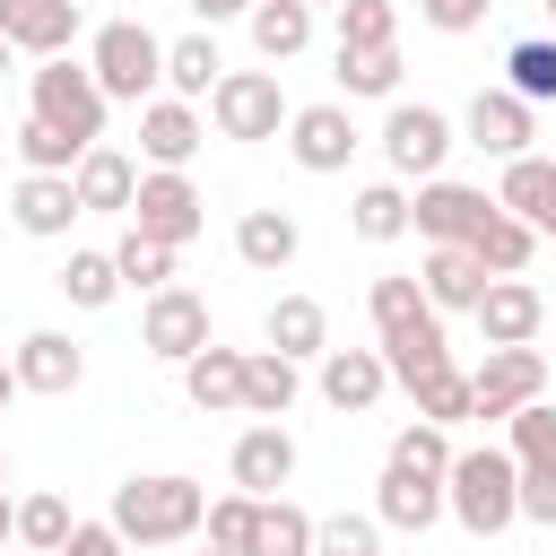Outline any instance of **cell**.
<instances>
[{
	"mask_svg": "<svg viewBox=\"0 0 556 556\" xmlns=\"http://www.w3.org/2000/svg\"><path fill=\"white\" fill-rule=\"evenodd\" d=\"M365 313H374V348H382L391 382H426V374H443V365H452L443 313L426 304V287H417V278H374Z\"/></svg>",
	"mask_w": 556,
	"mask_h": 556,
	"instance_id": "6da1fadb",
	"label": "cell"
},
{
	"mask_svg": "<svg viewBox=\"0 0 556 556\" xmlns=\"http://www.w3.org/2000/svg\"><path fill=\"white\" fill-rule=\"evenodd\" d=\"M130 547H182L200 521H208V495H200V478H182V469H148V478H122L113 486V513H104Z\"/></svg>",
	"mask_w": 556,
	"mask_h": 556,
	"instance_id": "7a4b0ae2",
	"label": "cell"
},
{
	"mask_svg": "<svg viewBox=\"0 0 556 556\" xmlns=\"http://www.w3.org/2000/svg\"><path fill=\"white\" fill-rule=\"evenodd\" d=\"M443 495H452V521H460L469 539H495V530L521 521V460L495 452V443H486V452H452Z\"/></svg>",
	"mask_w": 556,
	"mask_h": 556,
	"instance_id": "3957f363",
	"label": "cell"
},
{
	"mask_svg": "<svg viewBox=\"0 0 556 556\" xmlns=\"http://www.w3.org/2000/svg\"><path fill=\"white\" fill-rule=\"evenodd\" d=\"M104 87H96V70H78L70 52H52L43 70H35V122H52L70 148H96L104 139Z\"/></svg>",
	"mask_w": 556,
	"mask_h": 556,
	"instance_id": "277c9868",
	"label": "cell"
},
{
	"mask_svg": "<svg viewBox=\"0 0 556 556\" xmlns=\"http://www.w3.org/2000/svg\"><path fill=\"white\" fill-rule=\"evenodd\" d=\"M87 70H96V87H104L113 104H148V96L165 87V43H156L148 26H130V17H113V26L96 35Z\"/></svg>",
	"mask_w": 556,
	"mask_h": 556,
	"instance_id": "5b68a950",
	"label": "cell"
},
{
	"mask_svg": "<svg viewBox=\"0 0 556 556\" xmlns=\"http://www.w3.org/2000/svg\"><path fill=\"white\" fill-rule=\"evenodd\" d=\"M287 113H295V104L278 96L269 70H226V78L208 87V122H217V139H278Z\"/></svg>",
	"mask_w": 556,
	"mask_h": 556,
	"instance_id": "8992f818",
	"label": "cell"
},
{
	"mask_svg": "<svg viewBox=\"0 0 556 556\" xmlns=\"http://www.w3.org/2000/svg\"><path fill=\"white\" fill-rule=\"evenodd\" d=\"M130 226L182 252V243L208 226V200H200V182H191L182 165H156V174H139V191H130Z\"/></svg>",
	"mask_w": 556,
	"mask_h": 556,
	"instance_id": "52a82bcc",
	"label": "cell"
},
{
	"mask_svg": "<svg viewBox=\"0 0 556 556\" xmlns=\"http://www.w3.org/2000/svg\"><path fill=\"white\" fill-rule=\"evenodd\" d=\"M469 417H513L530 400H547V356L539 348H486V365L469 374Z\"/></svg>",
	"mask_w": 556,
	"mask_h": 556,
	"instance_id": "ba28073f",
	"label": "cell"
},
{
	"mask_svg": "<svg viewBox=\"0 0 556 556\" xmlns=\"http://www.w3.org/2000/svg\"><path fill=\"white\" fill-rule=\"evenodd\" d=\"M139 348L165 356V365L200 356V348H208V295H191V287H156L148 313H139Z\"/></svg>",
	"mask_w": 556,
	"mask_h": 556,
	"instance_id": "9c48e42d",
	"label": "cell"
},
{
	"mask_svg": "<svg viewBox=\"0 0 556 556\" xmlns=\"http://www.w3.org/2000/svg\"><path fill=\"white\" fill-rule=\"evenodd\" d=\"M382 156H391V174L434 182L443 156H452V122H443L434 104H391V122H382Z\"/></svg>",
	"mask_w": 556,
	"mask_h": 556,
	"instance_id": "30bf717a",
	"label": "cell"
},
{
	"mask_svg": "<svg viewBox=\"0 0 556 556\" xmlns=\"http://www.w3.org/2000/svg\"><path fill=\"white\" fill-rule=\"evenodd\" d=\"M287 156H295L304 174H339V165L356 156L348 104H295V113H287Z\"/></svg>",
	"mask_w": 556,
	"mask_h": 556,
	"instance_id": "8fae6325",
	"label": "cell"
},
{
	"mask_svg": "<svg viewBox=\"0 0 556 556\" xmlns=\"http://www.w3.org/2000/svg\"><path fill=\"white\" fill-rule=\"evenodd\" d=\"M486 217H495V200H486L478 182H443V174L417 182V235H426V243H469Z\"/></svg>",
	"mask_w": 556,
	"mask_h": 556,
	"instance_id": "7c38bea8",
	"label": "cell"
},
{
	"mask_svg": "<svg viewBox=\"0 0 556 556\" xmlns=\"http://www.w3.org/2000/svg\"><path fill=\"white\" fill-rule=\"evenodd\" d=\"M469 321L486 330V348H530L539 321H547V295H539L530 278H486V295H478Z\"/></svg>",
	"mask_w": 556,
	"mask_h": 556,
	"instance_id": "4fadbf2b",
	"label": "cell"
},
{
	"mask_svg": "<svg viewBox=\"0 0 556 556\" xmlns=\"http://www.w3.org/2000/svg\"><path fill=\"white\" fill-rule=\"evenodd\" d=\"M226 469H235V486H243V495H278V486L295 478V434H287L278 417H261V426H243V434H235Z\"/></svg>",
	"mask_w": 556,
	"mask_h": 556,
	"instance_id": "5bb4252c",
	"label": "cell"
},
{
	"mask_svg": "<svg viewBox=\"0 0 556 556\" xmlns=\"http://www.w3.org/2000/svg\"><path fill=\"white\" fill-rule=\"evenodd\" d=\"M417 287H426L434 313H478V295H486V261H478L469 243H426Z\"/></svg>",
	"mask_w": 556,
	"mask_h": 556,
	"instance_id": "9a60e30c",
	"label": "cell"
},
{
	"mask_svg": "<svg viewBox=\"0 0 556 556\" xmlns=\"http://www.w3.org/2000/svg\"><path fill=\"white\" fill-rule=\"evenodd\" d=\"M9 365H17V382H26V391H43V400H70V391L87 382V356H78V339H70V330H26Z\"/></svg>",
	"mask_w": 556,
	"mask_h": 556,
	"instance_id": "2e32d148",
	"label": "cell"
},
{
	"mask_svg": "<svg viewBox=\"0 0 556 556\" xmlns=\"http://www.w3.org/2000/svg\"><path fill=\"white\" fill-rule=\"evenodd\" d=\"M443 513H452L443 478H426V469H400V460H382V495H374V521H382V530H434Z\"/></svg>",
	"mask_w": 556,
	"mask_h": 556,
	"instance_id": "e0dca14e",
	"label": "cell"
},
{
	"mask_svg": "<svg viewBox=\"0 0 556 556\" xmlns=\"http://www.w3.org/2000/svg\"><path fill=\"white\" fill-rule=\"evenodd\" d=\"M469 148H486V156H530V96H513V87H478L469 96Z\"/></svg>",
	"mask_w": 556,
	"mask_h": 556,
	"instance_id": "ac0fdd59",
	"label": "cell"
},
{
	"mask_svg": "<svg viewBox=\"0 0 556 556\" xmlns=\"http://www.w3.org/2000/svg\"><path fill=\"white\" fill-rule=\"evenodd\" d=\"M200 139H208L200 104H182V96H148V104H139V148H148V165H191Z\"/></svg>",
	"mask_w": 556,
	"mask_h": 556,
	"instance_id": "d6986e66",
	"label": "cell"
},
{
	"mask_svg": "<svg viewBox=\"0 0 556 556\" xmlns=\"http://www.w3.org/2000/svg\"><path fill=\"white\" fill-rule=\"evenodd\" d=\"M9 217H17V235L52 243V235H70V217H87V208H78V182H70V174H17Z\"/></svg>",
	"mask_w": 556,
	"mask_h": 556,
	"instance_id": "ffe728a7",
	"label": "cell"
},
{
	"mask_svg": "<svg viewBox=\"0 0 556 556\" xmlns=\"http://www.w3.org/2000/svg\"><path fill=\"white\" fill-rule=\"evenodd\" d=\"M0 35L17 52H35V61H52L78 35V0H0Z\"/></svg>",
	"mask_w": 556,
	"mask_h": 556,
	"instance_id": "44dd1931",
	"label": "cell"
},
{
	"mask_svg": "<svg viewBox=\"0 0 556 556\" xmlns=\"http://www.w3.org/2000/svg\"><path fill=\"white\" fill-rule=\"evenodd\" d=\"M382 391H391L382 348H321V400L330 408H374Z\"/></svg>",
	"mask_w": 556,
	"mask_h": 556,
	"instance_id": "7402d4cb",
	"label": "cell"
},
{
	"mask_svg": "<svg viewBox=\"0 0 556 556\" xmlns=\"http://www.w3.org/2000/svg\"><path fill=\"white\" fill-rule=\"evenodd\" d=\"M182 391H191V408L200 417H226V408H243V348H200V356H182Z\"/></svg>",
	"mask_w": 556,
	"mask_h": 556,
	"instance_id": "603a6c76",
	"label": "cell"
},
{
	"mask_svg": "<svg viewBox=\"0 0 556 556\" xmlns=\"http://www.w3.org/2000/svg\"><path fill=\"white\" fill-rule=\"evenodd\" d=\"M70 182H78V208H87V217H113V208H130L139 165H130L122 148H104V139H96V148L78 156V174H70Z\"/></svg>",
	"mask_w": 556,
	"mask_h": 556,
	"instance_id": "cb8c5ba5",
	"label": "cell"
},
{
	"mask_svg": "<svg viewBox=\"0 0 556 556\" xmlns=\"http://www.w3.org/2000/svg\"><path fill=\"white\" fill-rule=\"evenodd\" d=\"M295 252H304V226L287 208H243L235 217V261L243 269H287Z\"/></svg>",
	"mask_w": 556,
	"mask_h": 556,
	"instance_id": "d4e9b609",
	"label": "cell"
},
{
	"mask_svg": "<svg viewBox=\"0 0 556 556\" xmlns=\"http://www.w3.org/2000/svg\"><path fill=\"white\" fill-rule=\"evenodd\" d=\"M539 243H547V235H539V226H530V217H513V208H495V217H486V226H478V235H469V252H478V261H486V278H521V269H530V252H539Z\"/></svg>",
	"mask_w": 556,
	"mask_h": 556,
	"instance_id": "484cf974",
	"label": "cell"
},
{
	"mask_svg": "<svg viewBox=\"0 0 556 556\" xmlns=\"http://www.w3.org/2000/svg\"><path fill=\"white\" fill-rule=\"evenodd\" d=\"M295 356H278V348H243V417H287L295 408Z\"/></svg>",
	"mask_w": 556,
	"mask_h": 556,
	"instance_id": "4316f807",
	"label": "cell"
},
{
	"mask_svg": "<svg viewBox=\"0 0 556 556\" xmlns=\"http://www.w3.org/2000/svg\"><path fill=\"white\" fill-rule=\"evenodd\" d=\"M261 330H269V348H278V356H295V365H304V356H321V348H330V313H321V304H313V295H278V304H269V321H261Z\"/></svg>",
	"mask_w": 556,
	"mask_h": 556,
	"instance_id": "83f0119b",
	"label": "cell"
},
{
	"mask_svg": "<svg viewBox=\"0 0 556 556\" xmlns=\"http://www.w3.org/2000/svg\"><path fill=\"white\" fill-rule=\"evenodd\" d=\"M495 208H513V217L547 226V217H556V156H513V165H504V182H495Z\"/></svg>",
	"mask_w": 556,
	"mask_h": 556,
	"instance_id": "f1b7e54d",
	"label": "cell"
},
{
	"mask_svg": "<svg viewBox=\"0 0 556 556\" xmlns=\"http://www.w3.org/2000/svg\"><path fill=\"white\" fill-rule=\"evenodd\" d=\"M348 226H356L365 243H400V235L417 226V200H408L400 182H365V191L348 200Z\"/></svg>",
	"mask_w": 556,
	"mask_h": 556,
	"instance_id": "f546056e",
	"label": "cell"
},
{
	"mask_svg": "<svg viewBox=\"0 0 556 556\" xmlns=\"http://www.w3.org/2000/svg\"><path fill=\"white\" fill-rule=\"evenodd\" d=\"M252 43L261 61H295L313 43V0H252Z\"/></svg>",
	"mask_w": 556,
	"mask_h": 556,
	"instance_id": "4dcf8cb0",
	"label": "cell"
},
{
	"mask_svg": "<svg viewBox=\"0 0 556 556\" xmlns=\"http://www.w3.org/2000/svg\"><path fill=\"white\" fill-rule=\"evenodd\" d=\"M313 539H321V521H313L304 504H287V495H261V530H252V556H313Z\"/></svg>",
	"mask_w": 556,
	"mask_h": 556,
	"instance_id": "1f68e13d",
	"label": "cell"
},
{
	"mask_svg": "<svg viewBox=\"0 0 556 556\" xmlns=\"http://www.w3.org/2000/svg\"><path fill=\"white\" fill-rule=\"evenodd\" d=\"M52 287H61V295H70L78 313H104V304L122 295V261H113V252H70Z\"/></svg>",
	"mask_w": 556,
	"mask_h": 556,
	"instance_id": "d6a6232c",
	"label": "cell"
},
{
	"mask_svg": "<svg viewBox=\"0 0 556 556\" xmlns=\"http://www.w3.org/2000/svg\"><path fill=\"white\" fill-rule=\"evenodd\" d=\"M217 78H226V61H217V43H208V35H182V43H165V87H174L182 104H200Z\"/></svg>",
	"mask_w": 556,
	"mask_h": 556,
	"instance_id": "836d02e7",
	"label": "cell"
},
{
	"mask_svg": "<svg viewBox=\"0 0 556 556\" xmlns=\"http://www.w3.org/2000/svg\"><path fill=\"white\" fill-rule=\"evenodd\" d=\"M339 87L348 96H400V43H339Z\"/></svg>",
	"mask_w": 556,
	"mask_h": 556,
	"instance_id": "e575fe53",
	"label": "cell"
},
{
	"mask_svg": "<svg viewBox=\"0 0 556 556\" xmlns=\"http://www.w3.org/2000/svg\"><path fill=\"white\" fill-rule=\"evenodd\" d=\"M504 87L530 96V104H556V35H530L504 52Z\"/></svg>",
	"mask_w": 556,
	"mask_h": 556,
	"instance_id": "d590c367",
	"label": "cell"
},
{
	"mask_svg": "<svg viewBox=\"0 0 556 556\" xmlns=\"http://www.w3.org/2000/svg\"><path fill=\"white\" fill-rule=\"evenodd\" d=\"M113 261H122V287H139V295L174 287V243H156V235H139V226L113 243Z\"/></svg>",
	"mask_w": 556,
	"mask_h": 556,
	"instance_id": "8d00e7d4",
	"label": "cell"
},
{
	"mask_svg": "<svg viewBox=\"0 0 556 556\" xmlns=\"http://www.w3.org/2000/svg\"><path fill=\"white\" fill-rule=\"evenodd\" d=\"M9 148L26 156V174H78V156H87V148H70V139L52 130V122H35V113H26L17 130H9Z\"/></svg>",
	"mask_w": 556,
	"mask_h": 556,
	"instance_id": "74e56055",
	"label": "cell"
},
{
	"mask_svg": "<svg viewBox=\"0 0 556 556\" xmlns=\"http://www.w3.org/2000/svg\"><path fill=\"white\" fill-rule=\"evenodd\" d=\"M391 460H400V469H426V478H443V469H452V426H434V417H408V426L391 434Z\"/></svg>",
	"mask_w": 556,
	"mask_h": 556,
	"instance_id": "f35d334b",
	"label": "cell"
},
{
	"mask_svg": "<svg viewBox=\"0 0 556 556\" xmlns=\"http://www.w3.org/2000/svg\"><path fill=\"white\" fill-rule=\"evenodd\" d=\"M408 400H417V417H434V426H460L478 400H469V374L460 365H443V374H426V382H408Z\"/></svg>",
	"mask_w": 556,
	"mask_h": 556,
	"instance_id": "ab89813d",
	"label": "cell"
},
{
	"mask_svg": "<svg viewBox=\"0 0 556 556\" xmlns=\"http://www.w3.org/2000/svg\"><path fill=\"white\" fill-rule=\"evenodd\" d=\"M70 530H78V521H70V495H52V486H43V495H26V504H17V539H26L35 556H52Z\"/></svg>",
	"mask_w": 556,
	"mask_h": 556,
	"instance_id": "60d3db41",
	"label": "cell"
},
{
	"mask_svg": "<svg viewBox=\"0 0 556 556\" xmlns=\"http://www.w3.org/2000/svg\"><path fill=\"white\" fill-rule=\"evenodd\" d=\"M200 530H208V547H235V556H252V530H261V495H243V486H235V495H217Z\"/></svg>",
	"mask_w": 556,
	"mask_h": 556,
	"instance_id": "b9f144b4",
	"label": "cell"
},
{
	"mask_svg": "<svg viewBox=\"0 0 556 556\" xmlns=\"http://www.w3.org/2000/svg\"><path fill=\"white\" fill-rule=\"evenodd\" d=\"M504 426H513V460H521V469H556V408H547V400L513 408Z\"/></svg>",
	"mask_w": 556,
	"mask_h": 556,
	"instance_id": "7bdbcfd3",
	"label": "cell"
},
{
	"mask_svg": "<svg viewBox=\"0 0 556 556\" xmlns=\"http://www.w3.org/2000/svg\"><path fill=\"white\" fill-rule=\"evenodd\" d=\"M339 43H400V9L391 0H339Z\"/></svg>",
	"mask_w": 556,
	"mask_h": 556,
	"instance_id": "ee69618b",
	"label": "cell"
},
{
	"mask_svg": "<svg viewBox=\"0 0 556 556\" xmlns=\"http://www.w3.org/2000/svg\"><path fill=\"white\" fill-rule=\"evenodd\" d=\"M313 556H382V521L374 513H339V521H321Z\"/></svg>",
	"mask_w": 556,
	"mask_h": 556,
	"instance_id": "f6af8a7d",
	"label": "cell"
},
{
	"mask_svg": "<svg viewBox=\"0 0 556 556\" xmlns=\"http://www.w3.org/2000/svg\"><path fill=\"white\" fill-rule=\"evenodd\" d=\"M417 17H426L434 35H469V26L495 17V0H417Z\"/></svg>",
	"mask_w": 556,
	"mask_h": 556,
	"instance_id": "bcb514c9",
	"label": "cell"
},
{
	"mask_svg": "<svg viewBox=\"0 0 556 556\" xmlns=\"http://www.w3.org/2000/svg\"><path fill=\"white\" fill-rule=\"evenodd\" d=\"M52 556H130V539H122L113 521H78V530H70Z\"/></svg>",
	"mask_w": 556,
	"mask_h": 556,
	"instance_id": "7dc6e473",
	"label": "cell"
},
{
	"mask_svg": "<svg viewBox=\"0 0 556 556\" xmlns=\"http://www.w3.org/2000/svg\"><path fill=\"white\" fill-rule=\"evenodd\" d=\"M521 521L556 530V469H521Z\"/></svg>",
	"mask_w": 556,
	"mask_h": 556,
	"instance_id": "c3c4849f",
	"label": "cell"
},
{
	"mask_svg": "<svg viewBox=\"0 0 556 556\" xmlns=\"http://www.w3.org/2000/svg\"><path fill=\"white\" fill-rule=\"evenodd\" d=\"M200 9V26H217V17H252V0H191Z\"/></svg>",
	"mask_w": 556,
	"mask_h": 556,
	"instance_id": "681fc988",
	"label": "cell"
},
{
	"mask_svg": "<svg viewBox=\"0 0 556 556\" xmlns=\"http://www.w3.org/2000/svg\"><path fill=\"white\" fill-rule=\"evenodd\" d=\"M17 391H26V382H17V365H9V356H0V408H9V400H17Z\"/></svg>",
	"mask_w": 556,
	"mask_h": 556,
	"instance_id": "f907efd6",
	"label": "cell"
},
{
	"mask_svg": "<svg viewBox=\"0 0 556 556\" xmlns=\"http://www.w3.org/2000/svg\"><path fill=\"white\" fill-rule=\"evenodd\" d=\"M0 539H17V504H9V486H0Z\"/></svg>",
	"mask_w": 556,
	"mask_h": 556,
	"instance_id": "816d5d0a",
	"label": "cell"
},
{
	"mask_svg": "<svg viewBox=\"0 0 556 556\" xmlns=\"http://www.w3.org/2000/svg\"><path fill=\"white\" fill-rule=\"evenodd\" d=\"M9 52H17V43H9V35H0V70H9Z\"/></svg>",
	"mask_w": 556,
	"mask_h": 556,
	"instance_id": "f5cc1de1",
	"label": "cell"
},
{
	"mask_svg": "<svg viewBox=\"0 0 556 556\" xmlns=\"http://www.w3.org/2000/svg\"><path fill=\"white\" fill-rule=\"evenodd\" d=\"M200 556H235V547H200Z\"/></svg>",
	"mask_w": 556,
	"mask_h": 556,
	"instance_id": "db71d44e",
	"label": "cell"
},
{
	"mask_svg": "<svg viewBox=\"0 0 556 556\" xmlns=\"http://www.w3.org/2000/svg\"><path fill=\"white\" fill-rule=\"evenodd\" d=\"M0 486H9V452H0Z\"/></svg>",
	"mask_w": 556,
	"mask_h": 556,
	"instance_id": "11a10c76",
	"label": "cell"
},
{
	"mask_svg": "<svg viewBox=\"0 0 556 556\" xmlns=\"http://www.w3.org/2000/svg\"><path fill=\"white\" fill-rule=\"evenodd\" d=\"M539 235H547V243H556V217H547V226H539Z\"/></svg>",
	"mask_w": 556,
	"mask_h": 556,
	"instance_id": "9f6ffc18",
	"label": "cell"
},
{
	"mask_svg": "<svg viewBox=\"0 0 556 556\" xmlns=\"http://www.w3.org/2000/svg\"><path fill=\"white\" fill-rule=\"evenodd\" d=\"M139 556H165V547H139Z\"/></svg>",
	"mask_w": 556,
	"mask_h": 556,
	"instance_id": "6f0895ef",
	"label": "cell"
},
{
	"mask_svg": "<svg viewBox=\"0 0 556 556\" xmlns=\"http://www.w3.org/2000/svg\"><path fill=\"white\" fill-rule=\"evenodd\" d=\"M547 26H556V0H547Z\"/></svg>",
	"mask_w": 556,
	"mask_h": 556,
	"instance_id": "680465c9",
	"label": "cell"
},
{
	"mask_svg": "<svg viewBox=\"0 0 556 556\" xmlns=\"http://www.w3.org/2000/svg\"><path fill=\"white\" fill-rule=\"evenodd\" d=\"M0 156H9V139H0Z\"/></svg>",
	"mask_w": 556,
	"mask_h": 556,
	"instance_id": "91938a15",
	"label": "cell"
},
{
	"mask_svg": "<svg viewBox=\"0 0 556 556\" xmlns=\"http://www.w3.org/2000/svg\"><path fill=\"white\" fill-rule=\"evenodd\" d=\"M313 9H321V0H313ZM330 9H339V0H330Z\"/></svg>",
	"mask_w": 556,
	"mask_h": 556,
	"instance_id": "94428289",
	"label": "cell"
}]
</instances>
